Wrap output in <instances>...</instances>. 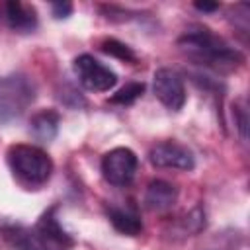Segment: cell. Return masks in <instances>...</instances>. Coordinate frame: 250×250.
I'll return each mask as SVG.
<instances>
[{
    "mask_svg": "<svg viewBox=\"0 0 250 250\" xmlns=\"http://www.w3.org/2000/svg\"><path fill=\"white\" fill-rule=\"evenodd\" d=\"M178 45L188 59L219 72H230L242 64V55L234 47L201 25L186 29Z\"/></svg>",
    "mask_w": 250,
    "mask_h": 250,
    "instance_id": "cell-1",
    "label": "cell"
},
{
    "mask_svg": "<svg viewBox=\"0 0 250 250\" xmlns=\"http://www.w3.org/2000/svg\"><path fill=\"white\" fill-rule=\"evenodd\" d=\"M2 236L14 250H68L74 244L57 219V207L47 209L33 227L6 225Z\"/></svg>",
    "mask_w": 250,
    "mask_h": 250,
    "instance_id": "cell-2",
    "label": "cell"
},
{
    "mask_svg": "<svg viewBox=\"0 0 250 250\" xmlns=\"http://www.w3.org/2000/svg\"><path fill=\"white\" fill-rule=\"evenodd\" d=\"M6 158L16 180L27 188L43 186L53 174V160L35 145H12Z\"/></svg>",
    "mask_w": 250,
    "mask_h": 250,
    "instance_id": "cell-3",
    "label": "cell"
},
{
    "mask_svg": "<svg viewBox=\"0 0 250 250\" xmlns=\"http://www.w3.org/2000/svg\"><path fill=\"white\" fill-rule=\"evenodd\" d=\"M35 100V88L23 74L0 78V123L20 119Z\"/></svg>",
    "mask_w": 250,
    "mask_h": 250,
    "instance_id": "cell-4",
    "label": "cell"
},
{
    "mask_svg": "<svg viewBox=\"0 0 250 250\" xmlns=\"http://www.w3.org/2000/svg\"><path fill=\"white\" fill-rule=\"evenodd\" d=\"M74 74L78 76V82L92 92H107L117 84V74L92 55L74 59Z\"/></svg>",
    "mask_w": 250,
    "mask_h": 250,
    "instance_id": "cell-5",
    "label": "cell"
},
{
    "mask_svg": "<svg viewBox=\"0 0 250 250\" xmlns=\"http://www.w3.org/2000/svg\"><path fill=\"white\" fill-rule=\"evenodd\" d=\"M139 158L127 146H117L104 154L102 158V174L113 186H127L137 172Z\"/></svg>",
    "mask_w": 250,
    "mask_h": 250,
    "instance_id": "cell-6",
    "label": "cell"
},
{
    "mask_svg": "<svg viewBox=\"0 0 250 250\" xmlns=\"http://www.w3.org/2000/svg\"><path fill=\"white\" fill-rule=\"evenodd\" d=\"M154 96L170 111H180L186 104V88L182 76L172 68H158L152 82Z\"/></svg>",
    "mask_w": 250,
    "mask_h": 250,
    "instance_id": "cell-7",
    "label": "cell"
},
{
    "mask_svg": "<svg viewBox=\"0 0 250 250\" xmlns=\"http://www.w3.org/2000/svg\"><path fill=\"white\" fill-rule=\"evenodd\" d=\"M148 160L156 168H174V170H191L195 166V158L191 150L176 141H162L156 143L150 152Z\"/></svg>",
    "mask_w": 250,
    "mask_h": 250,
    "instance_id": "cell-8",
    "label": "cell"
},
{
    "mask_svg": "<svg viewBox=\"0 0 250 250\" xmlns=\"http://www.w3.org/2000/svg\"><path fill=\"white\" fill-rule=\"evenodd\" d=\"M6 10V21L8 25L18 31V33H29L37 27V12L33 6L29 4H23V2H18V0H10L6 2L4 6Z\"/></svg>",
    "mask_w": 250,
    "mask_h": 250,
    "instance_id": "cell-9",
    "label": "cell"
},
{
    "mask_svg": "<svg viewBox=\"0 0 250 250\" xmlns=\"http://www.w3.org/2000/svg\"><path fill=\"white\" fill-rule=\"evenodd\" d=\"M178 199V189L164 182V180H152L145 191V205L150 211H164L170 209Z\"/></svg>",
    "mask_w": 250,
    "mask_h": 250,
    "instance_id": "cell-10",
    "label": "cell"
},
{
    "mask_svg": "<svg viewBox=\"0 0 250 250\" xmlns=\"http://www.w3.org/2000/svg\"><path fill=\"white\" fill-rule=\"evenodd\" d=\"M59 123H61V117L55 109H43L39 113H35L29 121V133L41 141V143H49L57 137V131H59Z\"/></svg>",
    "mask_w": 250,
    "mask_h": 250,
    "instance_id": "cell-11",
    "label": "cell"
},
{
    "mask_svg": "<svg viewBox=\"0 0 250 250\" xmlns=\"http://www.w3.org/2000/svg\"><path fill=\"white\" fill-rule=\"evenodd\" d=\"M107 217H109L111 225H113L119 232L127 234V236H135V234H139V232L143 230L141 217H139L137 211L131 209V207H117V205H111V207H107Z\"/></svg>",
    "mask_w": 250,
    "mask_h": 250,
    "instance_id": "cell-12",
    "label": "cell"
},
{
    "mask_svg": "<svg viewBox=\"0 0 250 250\" xmlns=\"http://www.w3.org/2000/svg\"><path fill=\"white\" fill-rule=\"evenodd\" d=\"M102 51L107 53V55H111V57H117L121 61H129V62H135L137 61V57L131 51V47H127L125 43H121L117 39H105L102 43Z\"/></svg>",
    "mask_w": 250,
    "mask_h": 250,
    "instance_id": "cell-13",
    "label": "cell"
},
{
    "mask_svg": "<svg viewBox=\"0 0 250 250\" xmlns=\"http://www.w3.org/2000/svg\"><path fill=\"white\" fill-rule=\"evenodd\" d=\"M143 90H145V86L141 82H131V84L123 86L117 94H113V98L109 102L111 104H119V105H129L143 94Z\"/></svg>",
    "mask_w": 250,
    "mask_h": 250,
    "instance_id": "cell-14",
    "label": "cell"
},
{
    "mask_svg": "<svg viewBox=\"0 0 250 250\" xmlns=\"http://www.w3.org/2000/svg\"><path fill=\"white\" fill-rule=\"evenodd\" d=\"M234 121H236V127L240 131V137L246 141V131H248V111H246V102L244 100H238L234 104Z\"/></svg>",
    "mask_w": 250,
    "mask_h": 250,
    "instance_id": "cell-15",
    "label": "cell"
},
{
    "mask_svg": "<svg viewBox=\"0 0 250 250\" xmlns=\"http://www.w3.org/2000/svg\"><path fill=\"white\" fill-rule=\"evenodd\" d=\"M51 8H53V16L55 18H66L72 12V4L70 2H55Z\"/></svg>",
    "mask_w": 250,
    "mask_h": 250,
    "instance_id": "cell-16",
    "label": "cell"
},
{
    "mask_svg": "<svg viewBox=\"0 0 250 250\" xmlns=\"http://www.w3.org/2000/svg\"><path fill=\"white\" fill-rule=\"evenodd\" d=\"M193 6H195L197 10H201V12H213V10L219 8V4H211V2H195Z\"/></svg>",
    "mask_w": 250,
    "mask_h": 250,
    "instance_id": "cell-17",
    "label": "cell"
}]
</instances>
